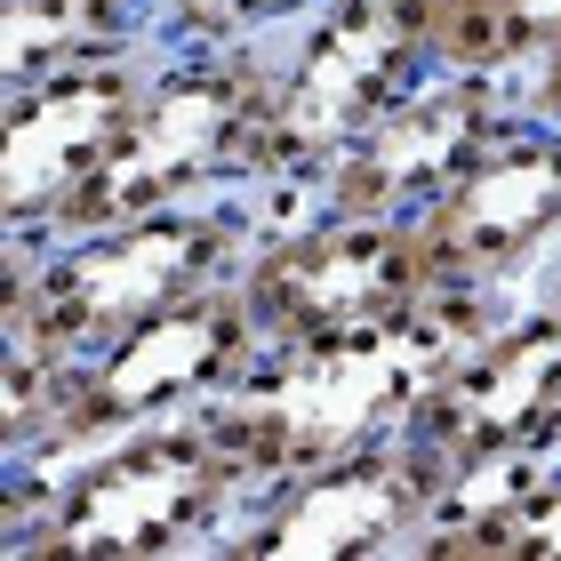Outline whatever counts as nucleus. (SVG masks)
Instances as JSON below:
<instances>
[{
  "mask_svg": "<svg viewBox=\"0 0 561 561\" xmlns=\"http://www.w3.org/2000/svg\"><path fill=\"white\" fill-rule=\"evenodd\" d=\"M289 217L273 193H217L176 209L81 225V233H0V337L48 353H96L249 265L265 225Z\"/></svg>",
  "mask_w": 561,
  "mask_h": 561,
  "instance_id": "nucleus-1",
  "label": "nucleus"
},
{
  "mask_svg": "<svg viewBox=\"0 0 561 561\" xmlns=\"http://www.w3.org/2000/svg\"><path fill=\"white\" fill-rule=\"evenodd\" d=\"M249 497L209 410L137 425L41 481H0V561H217Z\"/></svg>",
  "mask_w": 561,
  "mask_h": 561,
  "instance_id": "nucleus-2",
  "label": "nucleus"
},
{
  "mask_svg": "<svg viewBox=\"0 0 561 561\" xmlns=\"http://www.w3.org/2000/svg\"><path fill=\"white\" fill-rule=\"evenodd\" d=\"M505 297H442L433 313L386 329V337H337V345H265L249 362L241 386L209 401V425L225 449L241 457V473L280 481L329 457H353L369 442L410 433L425 386L449 369V353L497 313Z\"/></svg>",
  "mask_w": 561,
  "mask_h": 561,
  "instance_id": "nucleus-3",
  "label": "nucleus"
},
{
  "mask_svg": "<svg viewBox=\"0 0 561 561\" xmlns=\"http://www.w3.org/2000/svg\"><path fill=\"white\" fill-rule=\"evenodd\" d=\"M273 65H280L273 41H249V48H161L137 113H129V129H121V145H113V161L96 169V185L72 201V217L57 225V233L145 217V209H176V201L265 193Z\"/></svg>",
  "mask_w": 561,
  "mask_h": 561,
  "instance_id": "nucleus-4",
  "label": "nucleus"
},
{
  "mask_svg": "<svg viewBox=\"0 0 561 561\" xmlns=\"http://www.w3.org/2000/svg\"><path fill=\"white\" fill-rule=\"evenodd\" d=\"M273 48L265 193L305 209L329 161L442 65V0H321Z\"/></svg>",
  "mask_w": 561,
  "mask_h": 561,
  "instance_id": "nucleus-5",
  "label": "nucleus"
},
{
  "mask_svg": "<svg viewBox=\"0 0 561 561\" xmlns=\"http://www.w3.org/2000/svg\"><path fill=\"white\" fill-rule=\"evenodd\" d=\"M241 297L265 345H337V337H386L466 289L442 280L417 217H353L305 201V209L273 217L265 241L249 249Z\"/></svg>",
  "mask_w": 561,
  "mask_h": 561,
  "instance_id": "nucleus-6",
  "label": "nucleus"
},
{
  "mask_svg": "<svg viewBox=\"0 0 561 561\" xmlns=\"http://www.w3.org/2000/svg\"><path fill=\"white\" fill-rule=\"evenodd\" d=\"M265 353V329L241 297V273L201 289L169 313H152L129 337L72 353L65 386H57V425H48V449L33 466H0V481H41L57 473L65 457H81L96 442H121L137 425H169V417H201L225 386H241L249 362Z\"/></svg>",
  "mask_w": 561,
  "mask_h": 561,
  "instance_id": "nucleus-7",
  "label": "nucleus"
},
{
  "mask_svg": "<svg viewBox=\"0 0 561 561\" xmlns=\"http://www.w3.org/2000/svg\"><path fill=\"white\" fill-rule=\"evenodd\" d=\"M410 433L449 466V514L561 457V280L505 297L425 386Z\"/></svg>",
  "mask_w": 561,
  "mask_h": 561,
  "instance_id": "nucleus-8",
  "label": "nucleus"
},
{
  "mask_svg": "<svg viewBox=\"0 0 561 561\" xmlns=\"http://www.w3.org/2000/svg\"><path fill=\"white\" fill-rule=\"evenodd\" d=\"M442 514L449 466L417 433H393L353 457L265 481L217 561H425Z\"/></svg>",
  "mask_w": 561,
  "mask_h": 561,
  "instance_id": "nucleus-9",
  "label": "nucleus"
},
{
  "mask_svg": "<svg viewBox=\"0 0 561 561\" xmlns=\"http://www.w3.org/2000/svg\"><path fill=\"white\" fill-rule=\"evenodd\" d=\"M161 48L48 65L0 89V233H57L129 129Z\"/></svg>",
  "mask_w": 561,
  "mask_h": 561,
  "instance_id": "nucleus-10",
  "label": "nucleus"
},
{
  "mask_svg": "<svg viewBox=\"0 0 561 561\" xmlns=\"http://www.w3.org/2000/svg\"><path fill=\"white\" fill-rule=\"evenodd\" d=\"M449 289L522 297L561 257V129L522 113L457 185L417 217Z\"/></svg>",
  "mask_w": 561,
  "mask_h": 561,
  "instance_id": "nucleus-11",
  "label": "nucleus"
},
{
  "mask_svg": "<svg viewBox=\"0 0 561 561\" xmlns=\"http://www.w3.org/2000/svg\"><path fill=\"white\" fill-rule=\"evenodd\" d=\"M514 121H522L514 81L433 65L386 121H369V129L329 161L313 201L321 209H353V217H425Z\"/></svg>",
  "mask_w": 561,
  "mask_h": 561,
  "instance_id": "nucleus-12",
  "label": "nucleus"
},
{
  "mask_svg": "<svg viewBox=\"0 0 561 561\" xmlns=\"http://www.w3.org/2000/svg\"><path fill=\"white\" fill-rule=\"evenodd\" d=\"M161 48V0H9L0 16V89L48 65Z\"/></svg>",
  "mask_w": 561,
  "mask_h": 561,
  "instance_id": "nucleus-13",
  "label": "nucleus"
},
{
  "mask_svg": "<svg viewBox=\"0 0 561 561\" xmlns=\"http://www.w3.org/2000/svg\"><path fill=\"white\" fill-rule=\"evenodd\" d=\"M425 561H561V457L433 522Z\"/></svg>",
  "mask_w": 561,
  "mask_h": 561,
  "instance_id": "nucleus-14",
  "label": "nucleus"
},
{
  "mask_svg": "<svg viewBox=\"0 0 561 561\" xmlns=\"http://www.w3.org/2000/svg\"><path fill=\"white\" fill-rule=\"evenodd\" d=\"M561 41V0H442V65L522 81Z\"/></svg>",
  "mask_w": 561,
  "mask_h": 561,
  "instance_id": "nucleus-15",
  "label": "nucleus"
},
{
  "mask_svg": "<svg viewBox=\"0 0 561 561\" xmlns=\"http://www.w3.org/2000/svg\"><path fill=\"white\" fill-rule=\"evenodd\" d=\"M321 0H161V48H249L280 41Z\"/></svg>",
  "mask_w": 561,
  "mask_h": 561,
  "instance_id": "nucleus-16",
  "label": "nucleus"
},
{
  "mask_svg": "<svg viewBox=\"0 0 561 561\" xmlns=\"http://www.w3.org/2000/svg\"><path fill=\"white\" fill-rule=\"evenodd\" d=\"M514 96H522V113H538V121H553V129H561V41L514 81Z\"/></svg>",
  "mask_w": 561,
  "mask_h": 561,
  "instance_id": "nucleus-17",
  "label": "nucleus"
},
{
  "mask_svg": "<svg viewBox=\"0 0 561 561\" xmlns=\"http://www.w3.org/2000/svg\"><path fill=\"white\" fill-rule=\"evenodd\" d=\"M546 280H561V257H553V273H546Z\"/></svg>",
  "mask_w": 561,
  "mask_h": 561,
  "instance_id": "nucleus-18",
  "label": "nucleus"
}]
</instances>
